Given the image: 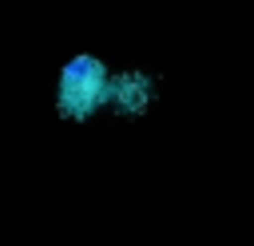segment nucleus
<instances>
[{
	"instance_id": "nucleus-1",
	"label": "nucleus",
	"mask_w": 254,
	"mask_h": 246,
	"mask_svg": "<svg viewBox=\"0 0 254 246\" xmlns=\"http://www.w3.org/2000/svg\"><path fill=\"white\" fill-rule=\"evenodd\" d=\"M107 99L111 67L91 52H75L56 75V115L64 123H87L99 111H107Z\"/></svg>"
},
{
	"instance_id": "nucleus-2",
	"label": "nucleus",
	"mask_w": 254,
	"mask_h": 246,
	"mask_svg": "<svg viewBox=\"0 0 254 246\" xmlns=\"http://www.w3.org/2000/svg\"><path fill=\"white\" fill-rule=\"evenodd\" d=\"M159 99V79L143 67H123V71H111V99L107 107L123 119H143Z\"/></svg>"
}]
</instances>
